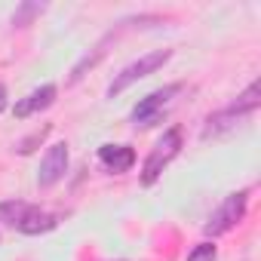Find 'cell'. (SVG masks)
<instances>
[{
    "mask_svg": "<svg viewBox=\"0 0 261 261\" xmlns=\"http://www.w3.org/2000/svg\"><path fill=\"white\" fill-rule=\"evenodd\" d=\"M258 105H261V86H258V80H255V83L246 86V92L237 95L233 105H227L224 111H218V114H212V117L206 120L203 139H212V136H221V133H227V129H233L240 120L252 117V114L258 111Z\"/></svg>",
    "mask_w": 261,
    "mask_h": 261,
    "instance_id": "obj_1",
    "label": "cell"
},
{
    "mask_svg": "<svg viewBox=\"0 0 261 261\" xmlns=\"http://www.w3.org/2000/svg\"><path fill=\"white\" fill-rule=\"evenodd\" d=\"M178 151H181V126H169L166 133H163V139L154 145V151L148 154L145 166H142V185L151 188L163 175V169L178 157Z\"/></svg>",
    "mask_w": 261,
    "mask_h": 261,
    "instance_id": "obj_2",
    "label": "cell"
},
{
    "mask_svg": "<svg viewBox=\"0 0 261 261\" xmlns=\"http://www.w3.org/2000/svg\"><path fill=\"white\" fill-rule=\"evenodd\" d=\"M246 206H249V191H237V194H227L224 197V203L209 215V221L203 224V230H206V237H221V233H227V230H233L240 221H243V215H246Z\"/></svg>",
    "mask_w": 261,
    "mask_h": 261,
    "instance_id": "obj_3",
    "label": "cell"
},
{
    "mask_svg": "<svg viewBox=\"0 0 261 261\" xmlns=\"http://www.w3.org/2000/svg\"><path fill=\"white\" fill-rule=\"evenodd\" d=\"M169 59H172V49H157V53L142 56V59H139V62H133V65H126V68L114 77V83L108 86V95H111V98H114V95H120L123 89H129L136 80H142V77L154 74L157 68H163Z\"/></svg>",
    "mask_w": 261,
    "mask_h": 261,
    "instance_id": "obj_4",
    "label": "cell"
},
{
    "mask_svg": "<svg viewBox=\"0 0 261 261\" xmlns=\"http://www.w3.org/2000/svg\"><path fill=\"white\" fill-rule=\"evenodd\" d=\"M178 92H181V83H169V86H163V89H154L151 95H145V98L133 108L129 120H133L136 126H151V123H157L160 114L169 108V101H172Z\"/></svg>",
    "mask_w": 261,
    "mask_h": 261,
    "instance_id": "obj_5",
    "label": "cell"
},
{
    "mask_svg": "<svg viewBox=\"0 0 261 261\" xmlns=\"http://www.w3.org/2000/svg\"><path fill=\"white\" fill-rule=\"evenodd\" d=\"M65 169H68V145L59 142V145H53L43 154V163H40V172H37V185L40 188H53L56 181L65 178Z\"/></svg>",
    "mask_w": 261,
    "mask_h": 261,
    "instance_id": "obj_6",
    "label": "cell"
},
{
    "mask_svg": "<svg viewBox=\"0 0 261 261\" xmlns=\"http://www.w3.org/2000/svg\"><path fill=\"white\" fill-rule=\"evenodd\" d=\"M56 95H59L56 83H43V86H37L34 92H28L25 98H19V101H16V108H13V114H16L19 120H25V117L37 114V111H46V108L56 101Z\"/></svg>",
    "mask_w": 261,
    "mask_h": 261,
    "instance_id": "obj_7",
    "label": "cell"
},
{
    "mask_svg": "<svg viewBox=\"0 0 261 261\" xmlns=\"http://www.w3.org/2000/svg\"><path fill=\"white\" fill-rule=\"evenodd\" d=\"M98 163L108 172H129L136 163V151L129 145H101L98 148Z\"/></svg>",
    "mask_w": 261,
    "mask_h": 261,
    "instance_id": "obj_8",
    "label": "cell"
},
{
    "mask_svg": "<svg viewBox=\"0 0 261 261\" xmlns=\"http://www.w3.org/2000/svg\"><path fill=\"white\" fill-rule=\"evenodd\" d=\"M59 224V215L56 212H46V209H40V206H31V212L25 215V221L19 224V230L22 233H46V230H53Z\"/></svg>",
    "mask_w": 261,
    "mask_h": 261,
    "instance_id": "obj_9",
    "label": "cell"
},
{
    "mask_svg": "<svg viewBox=\"0 0 261 261\" xmlns=\"http://www.w3.org/2000/svg\"><path fill=\"white\" fill-rule=\"evenodd\" d=\"M31 206L34 203H25V200H4V203H0V221L19 227L25 221V215L31 212Z\"/></svg>",
    "mask_w": 261,
    "mask_h": 261,
    "instance_id": "obj_10",
    "label": "cell"
},
{
    "mask_svg": "<svg viewBox=\"0 0 261 261\" xmlns=\"http://www.w3.org/2000/svg\"><path fill=\"white\" fill-rule=\"evenodd\" d=\"M40 13H43L40 4H22V7L13 13V25H16V28H25V25H31V19L40 16Z\"/></svg>",
    "mask_w": 261,
    "mask_h": 261,
    "instance_id": "obj_11",
    "label": "cell"
},
{
    "mask_svg": "<svg viewBox=\"0 0 261 261\" xmlns=\"http://www.w3.org/2000/svg\"><path fill=\"white\" fill-rule=\"evenodd\" d=\"M215 258H218V249L212 243H197L188 252V261H215Z\"/></svg>",
    "mask_w": 261,
    "mask_h": 261,
    "instance_id": "obj_12",
    "label": "cell"
},
{
    "mask_svg": "<svg viewBox=\"0 0 261 261\" xmlns=\"http://www.w3.org/2000/svg\"><path fill=\"white\" fill-rule=\"evenodd\" d=\"M46 133H49V126H43V129H37V133H31L25 142H19V148H16V151H19V154H31V151H34V145L46 139Z\"/></svg>",
    "mask_w": 261,
    "mask_h": 261,
    "instance_id": "obj_13",
    "label": "cell"
},
{
    "mask_svg": "<svg viewBox=\"0 0 261 261\" xmlns=\"http://www.w3.org/2000/svg\"><path fill=\"white\" fill-rule=\"evenodd\" d=\"M4 108H7V86L0 83V111H4Z\"/></svg>",
    "mask_w": 261,
    "mask_h": 261,
    "instance_id": "obj_14",
    "label": "cell"
}]
</instances>
